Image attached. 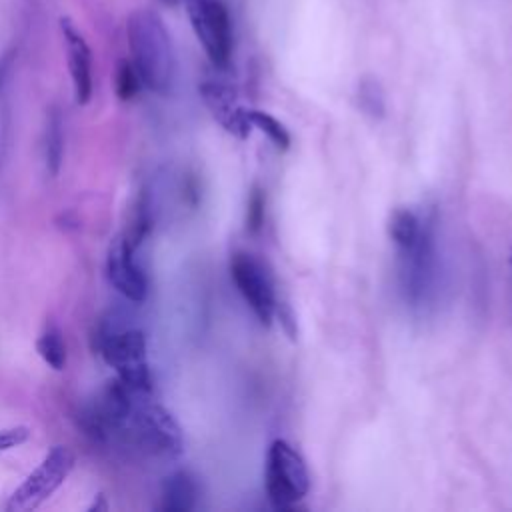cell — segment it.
<instances>
[{"instance_id":"obj_1","label":"cell","mask_w":512,"mask_h":512,"mask_svg":"<svg viewBox=\"0 0 512 512\" xmlns=\"http://www.w3.org/2000/svg\"><path fill=\"white\" fill-rule=\"evenodd\" d=\"M80 422L100 444H116L158 458H176L184 450L180 424L152 398V390L132 388L118 378L88 402Z\"/></svg>"},{"instance_id":"obj_2","label":"cell","mask_w":512,"mask_h":512,"mask_svg":"<svg viewBox=\"0 0 512 512\" xmlns=\"http://www.w3.org/2000/svg\"><path fill=\"white\" fill-rule=\"evenodd\" d=\"M130 62L142 86L156 94H168L176 76V52L172 36L158 12L136 8L126 18Z\"/></svg>"},{"instance_id":"obj_3","label":"cell","mask_w":512,"mask_h":512,"mask_svg":"<svg viewBox=\"0 0 512 512\" xmlns=\"http://www.w3.org/2000/svg\"><path fill=\"white\" fill-rule=\"evenodd\" d=\"M98 352L114 368L116 378L138 390H152L146 336L138 328L102 324L96 336Z\"/></svg>"},{"instance_id":"obj_4","label":"cell","mask_w":512,"mask_h":512,"mask_svg":"<svg viewBox=\"0 0 512 512\" xmlns=\"http://www.w3.org/2000/svg\"><path fill=\"white\" fill-rule=\"evenodd\" d=\"M264 486L270 504L278 510L292 508L310 490L308 466L302 454L284 438H276L268 446Z\"/></svg>"},{"instance_id":"obj_5","label":"cell","mask_w":512,"mask_h":512,"mask_svg":"<svg viewBox=\"0 0 512 512\" xmlns=\"http://www.w3.org/2000/svg\"><path fill=\"white\" fill-rule=\"evenodd\" d=\"M74 452L64 446H52L40 464L24 478V482L10 494L6 502L8 512H24L34 510L44 504L70 476L74 468Z\"/></svg>"},{"instance_id":"obj_6","label":"cell","mask_w":512,"mask_h":512,"mask_svg":"<svg viewBox=\"0 0 512 512\" xmlns=\"http://www.w3.org/2000/svg\"><path fill=\"white\" fill-rule=\"evenodd\" d=\"M192 30L216 68H226L234 52V28L224 0H184Z\"/></svg>"},{"instance_id":"obj_7","label":"cell","mask_w":512,"mask_h":512,"mask_svg":"<svg viewBox=\"0 0 512 512\" xmlns=\"http://www.w3.org/2000/svg\"><path fill=\"white\" fill-rule=\"evenodd\" d=\"M230 278L262 326H270L276 310V292L268 268L250 252L230 256Z\"/></svg>"},{"instance_id":"obj_8","label":"cell","mask_w":512,"mask_h":512,"mask_svg":"<svg viewBox=\"0 0 512 512\" xmlns=\"http://www.w3.org/2000/svg\"><path fill=\"white\" fill-rule=\"evenodd\" d=\"M136 244L120 234L112 240L106 256V274L110 284L130 302H144L148 294V278L136 260Z\"/></svg>"},{"instance_id":"obj_9","label":"cell","mask_w":512,"mask_h":512,"mask_svg":"<svg viewBox=\"0 0 512 512\" xmlns=\"http://www.w3.org/2000/svg\"><path fill=\"white\" fill-rule=\"evenodd\" d=\"M200 96L214 116V120L232 136L246 138L252 130L248 110L240 106L236 90L222 80H204L200 84Z\"/></svg>"},{"instance_id":"obj_10","label":"cell","mask_w":512,"mask_h":512,"mask_svg":"<svg viewBox=\"0 0 512 512\" xmlns=\"http://www.w3.org/2000/svg\"><path fill=\"white\" fill-rule=\"evenodd\" d=\"M60 34L66 48L68 70L74 86V98L80 106L88 104L92 98V50L80 30L68 16L58 20Z\"/></svg>"},{"instance_id":"obj_11","label":"cell","mask_w":512,"mask_h":512,"mask_svg":"<svg viewBox=\"0 0 512 512\" xmlns=\"http://www.w3.org/2000/svg\"><path fill=\"white\" fill-rule=\"evenodd\" d=\"M198 482L188 470H174L160 488V508L166 512H190L198 500Z\"/></svg>"},{"instance_id":"obj_12","label":"cell","mask_w":512,"mask_h":512,"mask_svg":"<svg viewBox=\"0 0 512 512\" xmlns=\"http://www.w3.org/2000/svg\"><path fill=\"white\" fill-rule=\"evenodd\" d=\"M428 220L430 218H426V216L422 218L412 208H406V206L396 208L388 222V234L396 246V252H404V250H410L412 246H416L426 230Z\"/></svg>"},{"instance_id":"obj_13","label":"cell","mask_w":512,"mask_h":512,"mask_svg":"<svg viewBox=\"0 0 512 512\" xmlns=\"http://www.w3.org/2000/svg\"><path fill=\"white\" fill-rule=\"evenodd\" d=\"M62 128H64L62 114L58 108H52L48 112L46 132H44V162L50 176H58L62 166V152H64Z\"/></svg>"},{"instance_id":"obj_14","label":"cell","mask_w":512,"mask_h":512,"mask_svg":"<svg viewBox=\"0 0 512 512\" xmlns=\"http://www.w3.org/2000/svg\"><path fill=\"white\" fill-rule=\"evenodd\" d=\"M36 350L40 358L52 368V370H62L66 364V344L62 338V332L50 324L42 330V334L36 340Z\"/></svg>"},{"instance_id":"obj_15","label":"cell","mask_w":512,"mask_h":512,"mask_svg":"<svg viewBox=\"0 0 512 512\" xmlns=\"http://www.w3.org/2000/svg\"><path fill=\"white\" fill-rule=\"evenodd\" d=\"M356 100L358 106L364 114H368L370 118H382L386 112V98H384V90L380 86V82L372 76H366L358 82L356 88Z\"/></svg>"},{"instance_id":"obj_16","label":"cell","mask_w":512,"mask_h":512,"mask_svg":"<svg viewBox=\"0 0 512 512\" xmlns=\"http://www.w3.org/2000/svg\"><path fill=\"white\" fill-rule=\"evenodd\" d=\"M248 120L252 124V128H258L278 150H288L292 138L290 132L286 130V126L274 118L272 114L264 112V110H248Z\"/></svg>"},{"instance_id":"obj_17","label":"cell","mask_w":512,"mask_h":512,"mask_svg":"<svg viewBox=\"0 0 512 512\" xmlns=\"http://www.w3.org/2000/svg\"><path fill=\"white\" fill-rule=\"evenodd\" d=\"M142 82L130 60H120L114 74V88L120 100H130L138 94Z\"/></svg>"},{"instance_id":"obj_18","label":"cell","mask_w":512,"mask_h":512,"mask_svg":"<svg viewBox=\"0 0 512 512\" xmlns=\"http://www.w3.org/2000/svg\"><path fill=\"white\" fill-rule=\"evenodd\" d=\"M262 222H264V194L258 188H254L250 194V200H248L246 226L250 232H256V230H260Z\"/></svg>"},{"instance_id":"obj_19","label":"cell","mask_w":512,"mask_h":512,"mask_svg":"<svg viewBox=\"0 0 512 512\" xmlns=\"http://www.w3.org/2000/svg\"><path fill=\"white\" fill-rule=\"evenodd\" d=\"M30 438V430L26 426H12L0 430V452L16 448Z\"/></svg>"},{"instance_id":"obj_20","label":"cell","mask_w":512,"mask_h":512,"mask_svg":"<svg viewBox=\"0 0 512 512\" xmlns=\"http://www.w3.org/2000/svg\"><path fill=\"white\" fill-rule=\"evenodd\" d=\"M274 316H278L284 332L290 336V338H296V316L292 312V308L286 304V302H276V310H274Z\"/></svg>"},{"instance_id":"obj_21","label":"cell","mask_w":512,"mask_h":512,"mask_svg":"<svg viewBox=\"0 0 512 512\" xmlns=\"http://www.w3.org/2000/svg\"><path fill=\"white\" fill-rule=\"evenodd\" d=\"M508 270H510V310H512V252L508 256Z\"/></svg>"},{"instance_id":"obj_22","label":"cell","mask_w":512,"mask_h":512,"mask_svg":"<svg viewBox=\"0 0 512 512\" xmlns=\"http://www.w3.org/2000/svg\"><path fill=\"white\" fill-rule=\"evenodd\" d=\"M162 4H166V6H174V4H178L180 0H160Z\"/></svg>"}]
</instances>
